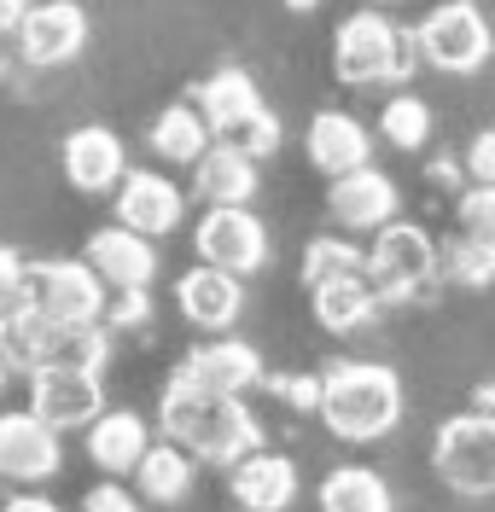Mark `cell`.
<instances>
[{"label": "cell", "mask_w": 495, "mask_h": 512, "mask_svg": "<svg viewBox=\"0 0 495 512\" xmlns=\"http://www.w3.org/2000/svg\"><path fill=\"white\" fill-rule=\"evenodd\" d=\"M158 419H164L169 443H181L204 466H233L251 448H263V425L251 419V408L239 396H222V390H198V384L169 379Z\"/></svg>", "instance_id": "6da1fadb"}, {"label": "cell", "mask_w": 495, "mask_h": 512, "mask_svg": "<svg viewBox=\"0 0 495 512\" xmlns=\"http://www.w3.org/2000/svg\"><path fill=\"white\" fill-rule=\"evenodd\" d=\"M315 414L338 443H379L402 425V379L385 361H338L321 373Z\"/></svg>", "instance_id": "7a4b0ae2"}, {"label": "cell", "mask_w": 495, "mask_h": 512, "mask_svg": "<svg viewBox=\"0 0 495 512\" xmlns=\"http://www.w3.org/2000/svg\"><path fill=\"white\" fill-rule=\"evenodd\" d=\"M420 59V41L402 35L385 12H350L338 35H332V70L350 88H373V82H402Z\"/></svg>", "instance_id": "3957f363"}, {"label": "cell", "mask_w": 495, "mask_h": 512, "mask_svg": "<svg viewBox=\"0 0 495 512\" xmlns=\"http://www.w3.org/2000/svg\"><path fill=\"white\" fill-rule=\"evenodd\" d=\"M431 466L437 478L449 483L466 501H484L495 495V419L466 408L449 425H437V443H431Z\"/></svg>", "instance_id": "277c9868"}, {"label": "cell", "mask_w": 495, "mask_h": 512, "mask_svg": "<svg viewBox=\"0 0 495 512\" xmlns=\"http://www.w3.org/2000/svg\"><path fill=\"white\" fill-rule=\"evenodd\" d=\"M367 280L385 303H408L437 280V245L426 227L414 222H385L367 245Z\"/></svg>", "instance_id": "5b68a950"}, {"label": "cell", "mask_w": 495, "mask_h": 512, "mask_svg": "<svg viewBox=\"0 0 495 512\" xmlns=\"http://www.w3.org/2000/svg\"><path fill=\"white\" fill-rule=\"evenodd\" d=\"M105 280L88 262H30L24 303L53 326H99L105 320Z\"/></svg>", "instance_id": "8992f818"}, {"label": "cell", "mask_w": 495, "mask_h": 512, "mask_svg": "<svg viewBox=\"0 0 495 512\" xmlns=\"http://www.w3.org/2000/svg\"><path fill=\"white\" fill-rule=\"evenodd\" d=\"M414 41H420V59L431 70H449V76H472L495 53V35L472 0H443L437 12H426V24L414 30Z\"/></svg>", "instance_id": "52a82bcc"}, {"label": "cell", "mask_w": 495, "mask_h": 512, "mask_svg": "<svg viewBox=\"0 0 495 512\" xmlns=\"http://www.w3.org/2000/svg\"><path fill=\"white\" fill-rule=\"evenodd\" d=\"M30 414L47 419L59 437L65 431H88L105 414L99 367H35L30 373Z\"/></svg>", "instance_id": "ba28073f"}, {"label": "cell", "mask_w": 495, "mask_h": 512, "mask_svg": "<svg viewBox=\"0 0 495 512\" xmlns=\"http://www.w3.org/2000/svg\"><path fill=\"white\" fill-rule=\"evenodd\" d=\"M193 245L204 262H216V268H228V274H257L268 262V233L263 222L251 216V204H210L204 210V222H198Z\"/></svg>", "instance_id": "9c48e42d"}, {"label": "cell", "mask_w": 495, "mask_h": 512, "mask_svg": "<svg viewBox=\"0 0 495 512\" xmlns=\"http://www.w3.org/2000/svg\"><path fill=\"white\" fill-rule=\"evenodd\" d=\"M88 47V12L76 0H41L18 24V59L30 70H59Z\"/></svg>", "instance_id": "30bf717a"}, {"label": "cell", "mask_w": 495, "mask_h": 512, "mask_svg": "<svg viewBox=\"0 0 495 512\" xmlns=\"http://www.w3.org/2000/svg\"><path fill=\"white\" fill-rule=\"evenodd\" d=\"M65 448H59V431L47 419L24 414H0V478L6 483H47L59 472Z\"/></svg>", "instance_id": "8fae6325"}, {"label": "cell", "mask_w": 495, "mask_h": 512, "mask_svg": "<svg viewBox=\"0 0 495 512\" xmlns=\"http://www.w3.org/2000/svg\"><path fill=\"white\" fill-rule=\"evenodd\" d=\"M327 216L344 233H379L385 222H396V181L385 169H350V175H338L327 187Z\"/></svg>", "instance_id": "7c38bea8"}, {"label": "cell", "mask_w": 495, "mask_h": 512, "mask_svg": "<svg viewBox=\"0 0 495 512\" xmlns=\"http://www.w3.org/2000/svg\"><path fill=\"white\" fill-rule=\"evenodd\" d=\"M181 210H187L181 187L169 175H158V169H129L117 181V222L134 227V233H146V239L175 233L181 227Z\"/></svg>", "instance_id": "4fadbf2b"}, {"label": "cell", "mask_w": 495, "mask_h": 512, "mask_svg": "<svg viewBox=\"0 0 495 512\" xmlns=\"http://www.w3.org/2000/svg\"><path fill=\"white\" fill-rule=\"evenodd\" d=\"M82 262L105 280V291L152 286V274H158V251H152V239L134 233V227H123V222L99 227L94 239H88V256H82Z\"/></svg>", "instance_id": "5bb4252c"}, {"label": "cell", "mask_w": 495, "mask_h": 512, "mask_svg": "<svg viewBox=\"0 0 495 512\" xmlns=\"http://www.w3.org/2000/svg\"><path fill=\"white\" fill-rule=\"evenodd\" d=\"M175 303H181V315L204 326V332H228L239 309H245V286H239V274L228 268H216V262H198L187 268L181 280H175Z\"/></svg>", "instance_id": "9a60e30c"}, {"label": "cell", "mask_w": 495, "mask_h": 512, "mask_svg": "<svg viewBox=\"0 0 495 512\" xmlns=\"http://www.w3.org/2000/svg\"><path fill=\"white\" fill-rule=\"evenodd\" d=\"M169 379L198 384V390H222V396H245L251 384H263V355L251 344H239V338H216V344L187 355Z\"/></svg>", "instance_id": "2e32d148"}, {"label": "cell", "mask_w": 495, "mask_h": 512, "mask_svg": "<svg viewBox=\"0 0 495 512\" xmlns=\"http://www.w3.org/2000/svg\"><path fill=\"white\" fill-rule=\"evenodd\" d=\"M228 489L245 512H286L297 501V466L286 454H268V448H251L245 460L228 466Z\"/></svg>", "instance_id": "e0dca14e"}, {"label": "cell", "mask_w": 495, "mask_h": 512, "mask_svg": "<svg viewBox=\"0 0 495 512\" xmlns=\"http://www.w3.org/2000/svg\"><path fill=\"white\" fill-rule=\"evenodd\" d=\"M123 163H129L123 158V140L111 128L88 123V128H70L65 134V181L76 192H117V181L129 175Z\"/></svg>", "instance_id": "ac0fdd59"}, {"label": "cell", "mask_w": 495, "mask_h": 512, "mask_svg": "<svg viewBox=\"0 0 495 512\" xmlns=\"http://www.w3.org/2000/svg\"><path fill=\"white\" fill-rule=\"evenodd\" d=\"M303 152L309 163L338 181V175H350V169H362L367 152H373V134H367L350 111H321V117H309V140H303Z\"/></svg>", "instance_id": "d6986e66"}, {"label": "cell", "mask_w": 495, "mask_h": 512, "mask_svg": "<svg viewBox=\"0 0 495 512\" xmlns=\"http://www.w3.org/2000/svg\"><path fill=\"white\" fill-rule=\"evenodd\" d=\"M193 192L204 204H251L257 198V158L233 140H210V152L193 163Z\"/></svg>", "instance_id": "ffe728a7"}, {"label": "cell", "mask_w": 495, "mask_h": 512, "mask_svg": "<svg viewBox=\"0 0 495 512\" xmlns=\"http://www.w3.org/2000/svg\"><path fill=\"white\" fill-rule=\"evenodd\" d=\"M146 448H152V431H146V419L129 414V408L99 414L94 425H88V460H94L105 478H134V466H140Z\"/></svg>", "instance_id": "44dd1931"}, {"label": "cell", "mask_w": 495, "mask_h": 512, "mask_svg": "<svg viewBox=\"0 0 495 512\" xmlns=\"http://www.w3.org/2000/svg\"><path fill=\"white\" fill-rule=\"evenodd\" d=\"M309 297H315V320L327 326L332 338H350V332L373 326V315L385 309V297L373 291V280H367V274H344V280H327V286H315Z\"/></svg>", "instance_id": "7402d4cb"}, {"label": "cell", "mask_w": 495, "mask_h": 512, "mask_svg": "<svg viewBox=\"0 0 495 512\" xmlns=\"http://www.w3.org/2000/svg\"><path fill=\"white\" fill-rule=\"evenodd\" d=\"M193 105L204 111L210 134H216V140H228L245 117H257V111H263V94H257V82H251L245 70H216V76L198 88Z\"/></svg>", "instance_id": "603a6c76"}, {"label": "cell", "mask_w": 495, "mask_h": 512, "mask_svg": "<svg viewBox=\"0 0 495 512\" xmlns=\"http://www.w3.org/2000/svg\"><path fill=\"white\" fill-rule=\"evenodd\" d=\"M134 489L146 501H158V507L187 501V489H193V454L181 443H152L140 454V466H134Z\"/></svg>", "instance_id": "cb8c5ba5"}, {"label": "cell", "mask_w": 495, "mask_h": 512, "mask_svg": "<svg viewBox=\"0 0 495 512\" xmlns=\"http://www.w3.org/2000/svg\"><path fill=\"white\" fill-rule=\"evenodd\" d=\"M321 512H396L391 483L367 466H338L321 478Z\"/></svg>", "instance_id": "d4e9b609"}, {"label": "cell", "mask_w": 495, "mask_h": 512, "mask_svg": "<svg viewBox=\"0 0 495 512\" xmlns=\"http://www.w3.org/2000/svg\"><path fill=\"white\" fill-rule=\"evenodd\" d=\"M210 123H204V111L198 105H169L158 111V123H152V152L164 163H198L210 152Z\"/></svg>", "instance_id": "484cf974"}, {"label": "cell", "mask_w": 495, "mask_h": 512, "mask_svg": "<svg viewBox=\"0 0 495 512\" xmlns=\"http://www.w3.org/2000/svg\"><path fill=\"white\" fill-rule=\"evenodd\" d=\"M344 274H367V251L356 239H309V251H303V286H327V280H344Z\"/></svg>", "instance_id": "4316f807"}, {"label": "cell", "mask_w": 495, "mask_h": 512, "mask_svg": "<svg viewBox=\"0 0 495 512\" xmlns=\"http://www.w3.org/2000/svg\"><path fill=\"white\" fill-rule=\"evenodd\" d=\"M437 274L449 280V286H466V291H478V286H495V245H484V239H455V245H443L437 251Z\"/></svg>", "instance_id": "83f0119b"}, {"label": "cell", "mask_w": 495, "mask_h": 512, "mask_svg": "<svg viewBox=\"0 0 495 512\" xmlns=\"http://www.w3.org/2000/svg\"><path fill=\"white\" fill-rule=\"evenodd\" d=\"M379 134L391 140L396 152H420L431 140V105L414 94H396L385 111H379Z\"/></svg>", "instance_id": "f1b7e54d"}, {"label": "cell", "mask_w": 495, "mask_h": 512, "mask_svg": "<svg viewBox=\"0 0 495 512\" xmlns=\"http://www.w3.org/2000/svg\"><path fill=\"white\" fill-rule=\"evenodd\" d=\"M455 222H461L466 239H484V245H495V187H490V181H472V187L461 192Z\"/></svg>", "instance_id": "f546056e"}, {"label": "cell", "mask_w": 495, "mask_h": 512, "mask_svg": "<svg viewBox=\"0 0 495 512\" xmlns=\"http://www.w3.org/2000/svg\"><path fill=\"white\" fill-rule=\"evenodd\" d=\"M228 140H233V146H245V152H251V158L263 163L268 152H280V117H274V111H268V105H263V111H257V117H245V123L233 128Z\"/></svg>", "instance_id": "4dcf8cb0"}, {"label": "cell", "mask_w": 495, "mask_h": 512, "mask_svg": "<svg viewBox=\"0 0 495 512\" xmlns=\"http://www.w3.org/2000/svg\"><path fill=\"white\" fill-rule=\"evenodd\" d=\"M146 315H152V297H146V286L111 291V297H105V320H111V326H146Z\"/></svg>", "instance_id": "1f68e13d"}, {"label": "cell", "mask_w": 495, "mask_h": 512, "mask_svg": "<svg viewBox=\"0 0 495 512\" xmlns=\"http://www.w3.org/2000/svg\"><path fill=\"white\" fill-rule=\"evenodd\" d=\"M24 274H30V262L0 245V315H12V309L24 303Z\"/></svg>", "instance_id": "d6a6232c"}, {"label": "cell", "mask_w": 495, "mask_h": 512, "mask_svg": "<svg viewBox=\"0 0 495 512\" xmlns=\"http://www.w3.org/2000/svg\"><path fill=\"white\" fill-rule=\"evenodd\" d=\"M82 512H140V501L123 489V478H105L82 495Z\"/></svg>", "instance_id": "836d02e7"}, {"label": "cell", "mask_w": 495, "mask_h": 512, "mask_svg": "<svg viewBox=\"0 0 495 512\" xmlns=\"http://www.w3.org/2000/svg\"><path fill=\"white\" fill-rule=\"evenodd\" d=\"M466 169H472V181H490L495 187V128H484V134L466 146Z\"/></svg>", "instance_id": "e575fe53"}, {"label": "cell", "mask_w": 495, "mask_h": 512, "mask_svg": "<svg viewBox=\"0 0 495 512\" xmlns=\"http://www.w3.org/2000/svg\"><path fill=\"white\" fill-rule=\"evenodd\" d=\"M274 390L286 396V408H309V414L321 402V379H274Z\"/></svg>", "instance_id": "d590c367"}, {"label": "cell", "mask_w": 495, "mask_h": 512, "mask_svg": "<svg viewBox=\"0 0 495 512\" xmlns=\"http://www.w3.org/2000/svg\"><path fill=\"white\" fill-rule=\"evenodd\" d=\"M24 12H30L24 0H0V41H6V35H18V24H24Z\"/></svg>", "instance_id": "8d00e7d4"}, {"label": "cell", "mask_w": 495, "mask_h": 512, "mask_svg": "<svg viewBox=\"0 0 495 512\" xmlns=\"http://www.w3.org/2000/svg\"><path fill=\"white\" fill-rule=\"evenodd\" d=\"M0 512H59V507H53L47 495H12V501H6Z\"/></svg>", "instance_id": "74e56055"}, {"label": "cell", "mask_w": 495, "mask_h": 512, "mask_svg": "<svg viewBox=\"0 0 495 512\" xmlns=\"http://www.w3.org/2000/svg\"><path fill=\"white\" fill-rule=\"evenodd\" d=\"M472 408L495 419V384H478V390H472Z\"/></svg>", "instance_id": "f35d334b"}, {"label": "cell", "mask_w": 495, "mask_h": 512, "mask_svg": "<svg viewBox=\"0 0 495 512\" xmlns=\"http://www.w3.org/2000/svg\"><path fill=\"white\" fill-rule=\"evenodd\" d=\"M280 6H286V12H315L321 0H280Z\"/></svg>", "instance_id": "ab89813d"}, {"label": "cell", "mask_w": 495, "mask_h": 512, "mask_svg": "<svg viewBox=\"0 0 495 512\" xmlns=\"http://www.w3.org/2000/svg\"><path fill=\"white\" fill-rule=\"evenodd\" d=\"M6 373H12V367H6V355H0V384H6Z\"/></svg>", "instance_id": "60d3db41"}, {"label": "cell", "mask_w": 495, "mask_h": 512, "mask_svg": "<svg viewBox=\"0 0 495 512\" xmlns=\"http://www.w3.org/2000/svg\"><path fill=\"white\" fill-rule=\"evenodd\" d=\"M373 6H391V0H373Z\"/></svg>", "instance_id": "b9f144b4"}]
</instances>
